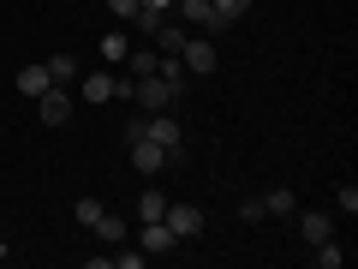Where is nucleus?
<instances>
[{
  "label": "nucleus",
  "mask_w": 358,
  "mask_h": 269,
  "mask_svg": "<svg viewBox=\"0 0 358 269\" xmlns=\"http://www.w3.org/2000/svg\"><path fill=\"white\" fill-rule=\"evenodd\" d=\"M90 233H96L102 245H120V240H126V216H114V209H102V216L90 221Z\"/></svg>",
  "instance_id": "12"
},
{
  "label": "nucleus",
  "mask_w": 358,
  "mask_h": 269,
  "mask_svg": "<svg viewBox=\"0 0 358 269\" xmlns=\"http://www.w3.org/2000/svg\"><path fill=\"white\" fill-rule=\"evenodd\" d=\"M162 216H167V198H162V192L150 186V192L138 198V221H162Z\"/></svg>",
  "instance_id": "16"
},
{
  "label": "nucleus",
  "mask_w": 358,
  "mask_h": 269,
  "mask_svg": "<svg viewBox=\"0 0 358 269\" xmlns=\"http://www.w3.org/2000/svg\"><path fill=\"white\" fill-rule=\"evenodd\" d=\"M131 102H138L143 114H155V108H173L179 102V90L167 84L162 72H150V78H131Z\"/></svg>",
  "instance_id": "1"
},
{
  "label": "nucleus",
  "mask_w": 358,
  "mask_h": 269,
  "mask_svg": "<svg viewBox=\"0 0 358 269\" xmlns=\"http://www.w3.org/2000/svg\"><path fill=\"white\" fill-rule=\"evenodd\" d=\"M173 13L185 18V25H197L203 36H215V30H227V18H221L215 6H209V0H173Z\"/></svg>",
  "instance_id": "4"
},
{
  "label": "nucleus",
  "mask_w": 358,
  "mask_h": 269,
  "mask_svg": "<svg viewBox=\"0 0 358 269\" xmlns=\"http://www.w3.org/2000/svg\"><path fill=\"white\" fill-rule=\"evenodd\" d=\"M263 209H268V216H293V209H299V198L287 192V186H275V192H263Z\"/></svg>",
  "instance_id": "15"
},
{
  "label": "nucleus",
  "mask_w": 358,
  "mask_h": 269,
  "mask_svg": "<svg viewBox=\"0 0 358 269\" xmlns=\"http://www.w3.org/2000/svg\"><path fill=\"white\" fill-rule=\"evenodd\" d=\"M179 60H185V72L209 78V72L221 66V54H215V42H209V36H185V48H179Z\"/></svg>",
  "instance_id": "3"
},
{
  "label": "nucleus",
  "mask_w": 358,
  "mask_h": 269,
  "mask_svg": "<svg viewBox=\"0 0 358 269\" xmlns=\"http://www.w3.org/2000/svg\"><path fill=\"white\" fill-rule=\"evenodd\" d=\"M143 263H150V251H143V245H138V251H114V269H143Z\"/></svg>",
  "instance_id": "24"
},
{
  "label": "nucleus",
  "mask_w": 358,
  "mask_h": 269,
  "mask_svg": "<svg viewBox=\"0 0 358 269\" xmlns=\"http://www.w3.org/2000/svg\"><path fill=\"white\" fill-rule=\"evenodd\" d=\"M0 257H13V245H0Z\"/></svg>",
  "instance_id": "30"
},
{
  "label": "nucleus",
  "mask_w": 358,
  "mask_h": 269,
  "mask_svg": "<svg viewBox=\"0 0 358 269\" xmlns=\"http://www.w3.org/2000/svg\"><path fill=\"white\" fill-rule=\"evenodd\" d=\"M131 167H138L143 179H155L167 167V150H162V144H150V138H138V144H131Z\"/></svg>",
  "instance_id": "8"
},
{
  "label": "nucleus",
  "mask_w": 358,
  "mask_h": 269,
  "mask_svg": "<svg viewBox=\"0 0 358 269\" xmlns=\"http://www.w3.org/2000/svg\"><path fill=\"white\" fill-rule=\"evenodd\" d=\"M42 66H48L54 84H72V78H78V60H72V54H54V60H42Z\"/></svg>",
  "instance_id": "20"
},
{
  "label": "nucleus",
  "mask_w": 358,
  "mask_h": 269,
  "mask_svg": "<svg viewBox=\"0 0 358 269\" xmlns=\"http://www.w3.org/2000/svg\"><path fill=\"white\" fill-rule=\"evenodd\" d=\"M131 25H138L143 36H155V30H162V13H143V6H138V13H131Z\"/></svg>",
  "instance_id": "25"
},
{
  "label": "nucleus",
  "mask_w": 358,
  "mask_h": 269,
  "mask_svg": "<svg viewBox=\"0 0 358 269\" xmlns=\"http://www.w3.org/2000/svg\"><path fill=\"white\" fill-rule=\"evenodd\" d=\"M143 138L162 144V150H179V144H185V132H179V120H173V114H162V108H155L150 126H143Z\"/></svg>",
  "instance_id": "6"
},
{
  "label": "nucleus",
  "mask_w": 358,
  "mask_h": 269,
  "mask_svg": "<svg viewBox=\"0 0 358 269\" xmlns=\"http://www.w3.org/2000/svg\"><path fill=\"white\" fill-rule=\"evenodd\" d=\"M239 221H245V228H257V221H268L263 198H245V204H239Z\"/></svg>",
  "instance_id": "21"
},
{
  "label": "nucleus",
  "mask_w": 358,
  "mask_h": 269,
  "mask_svg": "<svg viewBox=\"0 0 358 269\" xmlns=\"http://www.w3.org/2000/svg\"><path fill=\"white\" fill-rule=\"evenodd\" d=\"M54 84V78H48V66H18V96H30V102H36V96H42V90H48Z\"/></svg>",
  "instance_id": "11"
},
{
  "label": "nucleus",
  "mask_w": 358,
  "mask_h": 269,
  "mask_svg": "<svg viewBox=\"0 0 358 269\" xmlns=\"http://www.w3.org/2000/svg\"><path fill=\"white\" fill-rule=\"evenodd\" d=\"M209 6H215V13L227 18V25H239V18H245V6H251V0H209Z\"/></svg>",
  "instance_id": "22"
},
{
  "label": "nucleus",
  "mask_w": 358,
  "mask_h": 269,
  "mask_svg": "<svg viewBox=\"0 0 358 269\" xmlns=\"http://www.w3.org/2000/svg\"><path fill=\"white\" fill-rule=\"evenodd\" d=\"M72 216H78V221H84V228H90V221L102 216V198H78V204H72Z\"/></svg>",
  "instance_id": "23"
},
{
  "label": "nucleus",
  "mask_w": 358,
  "mask_h": 269,
  "mask_svg": "<svg viewBox=\"0 0 358 269\" xmlns=\"http://www.w3.org/2000/svg\"><path fill=\"white\" fill-rule=\"evenodd\" d=\"M167 228H173L179 233V240H192V233H203V209H197V204H167Z\"/></svg>",
  "instance_id": "7"
},
{
  "label": "nucleus",
  "mask_w": 358,
  "mask_h": 269,
  "mask_svg": "<svg viewBox=\"0 0 358 269\" xmlns=\"http://www.w3.org/2000/svg\"><path fill=\"white\" fill-rule=\"evenodd\" d=\"M185 36H192L185 25H173V18H162V30H155V54H179V48H185Z\"/></svg>",
  "instance_id": "13"
},
{
  "label": "nucleus",
  "mask_w": 358,
  "mask_h": 269,
  "mask_svg": "<svg viewBox=\"0 0 358 269\" xmlns=\"http://www.w3.org/2000/svg\"><path fill=\"white\" fill-rule=\"evenodd\" d=\"M108 13H114V18H131V13H138V0H108Z\"/></svg>",
  "instance_id": "28"
},
{
  "label": "nucleus",
  "mask_w": 358,
  "mask_h": 269,
  "mask_svg": "<svg viewBox=\"0 0 358 269\" xmlns=\"http://www.w3.org/2000/svg\"><path fill=\"white\" fill-rule=\"evenodd\" d=\"M334 204H341L346 216H358V186H352V179H346V186H341V198H334Z\"/></svg>",
  "instance_id": "26"
},
{
  "label": "nucleus",
  "mask_w": 358,
  "mask_h": 269,
  "mask_svg": "<svg viewBox=\"0 0 358 269\" xmlns=\"http://www.w3.org/2000/svg\"><path fill=\"white\" fill-rule=\"evenodd\" d=\"M138 245H143V251H155V257H162V251H173V245H179V233L167 228V221H143Z\"/></svg>",
  "instance_id": "10"
},
{
  "label": "nucleus",
  "mask_w": 358,
  "mask_h": 269,
  "mask_svg": "<svg viewBox=\"0 0 358 269\" xmlns=\"http://www.w3.org/2000/svg\"><path fill=\"white\" fill-rule=\"evenodd\" d=\"M341 263H346V245H341V240L329 233V240L317 245V269H341Z\"/></svg>",
  "instance_id": "17"
},
{
  "label": "nucleus",
  "mask_w": 358,
  "mask_h": 269,
  "mask_svg": "<svg viewBox=\"0 0 358 269\" xmlns=\"http://www.w3.org/2000/svg\"><path fill=\"white\" fill-rule=\"evenodd\" d=\"M155 72V48H131L126 54V78H150Z\"/></svg>",
  "instance_id": "18"
},
{
  "label": "nucleus",
  "mask_w": 358,
  "mask_h": 269,
  "mask_svg": "<svg viewBox=\"0 0 358 269\" xmlns=\"http://www.w3.org/2000/svg\"><path fill=\"white\" fill-rule=\"evenodd\" d=\"M143 126H150V114H131V120H126V144H138Z\"/></svg>",
  "instance_id": "27"
},
{
  "label": "nucleus",
  "mask_w": 358,
  "mask_h": 269,
  "mask_svg": "<svg viewBox=\"0 0 358 269\" xmlns=\"http://www.w3.org/2000/svg\"><path fill=\"white\" fill-rule=\"evenodd\" d=\"M126 54H131V36L126 30H108L102 36V60H126Z\"/></svg>",
  "instance_id": "19"
},
{
  "label": "nucleus",
  "mask_w": 358,
  "mask_h": 269,
  "mask_svg": "<svg viewBox=\"0 0 358 269\" xmlns=\"http://www.w3.org/2000/svg\"><path fill=\"white\" fill-rule=\"evenodd\" d=\"M138 6H143V13H162V18L173 13V0H138Z\"/></svg>",
  "instance_id": "29"
},
{
  "label": "nucleus",
  "mask_w": 358,
  "mask_h": 269,
  "mask_svg": "<svg viewBox=\"0 0 358 269\" xmlns=\"http://www.w3.org/2000/svg\"><path fill=\"white\" fill-rule=\"evenodd\" d=\"M155 72H162L179 96H185V60H179V54H155Z\"/></svg>",
  "instance_id": "14"
},
{
  "label": "nucleus",
  "mask_w": 358,
  "mask_h": 269,
  "mask_svg": "<svg viewBox=\"0 0 358 269\" xmlns=\"http://www.w3.org/2000/svg\"><path fill=\"white\" fill-rule=\"evenodd\" d=\"M293 216H299V209H293ZM329 233H334V216H329V209H305V216H299V240H305V245H322Z\"/></svg>",
  "instance_id": "9"
},
{
  "label": "nucleus",
  "mask_w": 358,
  "mask_h": 269,
  "mask_svg": "<svg viewBox=\"0 0 358 269\" xmlns=\"http://www.w3.org/2000/svg\"><path fill=\"white\" fill-rule=\"evenodd\" d=\"M78 96H84V102H114V96H126V102H131V78H114V72H84V78H78Z\"/></svg>",
  "instance_id": "2"
},
{
  "label": "nucleus",
  "mask_w": 358,
  "mask_h": 269,
  "mask_svg": "<svg viewBox=\"0 0 358 269\" xmlns=\"http://www.w3.org/2000/svg\"><path fill=\"white\" fill-rule=\"evenodd\" d=\"M36 114H42V126H66L72 120V96H66V84H48L36 96Z\"/></svg>",
  "instance_id": "5"
}]
</instances>
